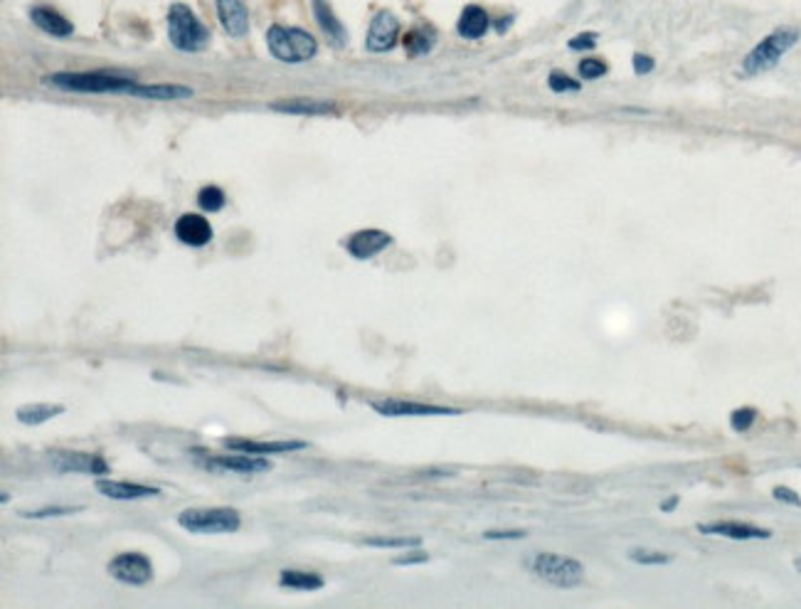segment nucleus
<instances>
[{"instance_id":"2f4dec72","label":"nucleus","mask_w":801,"mask_h":609,"mask_svg":"<svg viewBox=\"0 0 801 609\" xmlns=\"http://www.w3.org/2000/svg\"><path fill=\"white\" fill-rule=\"evenodd\" d=\"M577 72H580V77H582V80H599V77H605V74H607L609 72V67H607V62H605V59H599V58H587V59H582V62H580V67H577Z\"/></svg>"},{"instance_id":"c9c22d12","label":"nucleus","mask_w":801,"mask_h":609,"mask_svg":"<svg viewBox=\"0 0 801 609\" xmlns=\"http://www.w3.org/2000/svg\"><path fill=\"white\" fill-rule=\"evenodd\" d=\"M631 65H634V74H639V77L649 74V72H653V67H656V62H653L651 55H643V52H636V55L631 58Z\"/></svg>"},{"instance_id":"7ed1b4c3","label":"nucleus","mask_w":801,"mask_h":609,"mask_svg":"<svg viewBox=\"0 0 801 609\" xmlns=\"http://www.w3.org/2000/svg\"><path fill=\"white\" fill-rule=\"evenodd\" d=\"M797 42H799V33H797V30H791V27H779L774 33H769L767 37H762V40L747 52V58L743 59V72L747 77L765 74L769 69L777 67L779 59L784 58Z\"/></svg>"},{"instance_id":"72a5a7b5","label":"nucleus","mask_w":801,"mask_h":609,"mask_svg":"<svg viewBox=\"0 0 801 609\" xmlns=\"http://www.w3.org/2000/svg\"><path fill=\"white\" fill-rule=\"evenodd\" d=\"M772 496H774V501H779V504H787V506L797 508L801 506V496L797 494L794 489H789V486H774V489H772Z\"/></svg>"},{"instance_id":"1a4fd4ad","label":"nucleus","mask_w":801,"mask_h":609,"mask_svg":"<svg viewBox=\"0 0 801 609\" xmlns=\"http://www.w3.org/2000/svg\"><path fill=\"white\" fill-rule=\"evenodd\" d=\"M370 407L382 417H457V414H464V410H458V407L412 403V400H400V397L375 400V403H370Z\"/></svg>"},{"instance_id":"58836bf2","label":"nucleus","mask_w":801,"mask_h":609,"mask_svg":"<svg viewBox=\"0 0 801 609\" xmlns=\"http://www.w3.org/2000/svg\"><path fill=\"white\" fill-rule=\"evenodd\" d=\"M511 23H513V18H511V15H505V18H498V23H496V30H498V35H504L505 30L511 27Z\"/></svg>"},{"instance_id":"a878e982","label":"nucleus","mask_w":801,"mask_h":609,"mask_svg":"<svg viewBox=\"0 0 801 609\" xmlns=\"http://www.w3.org/2000/svg\"><path fill=\"white\" fill-rule=\"evenodd\" d=\"M225 203H227V197H225V193L220 190L218 185H205L197 193V205L203 207L205 212H220L225 207Z\"/></svg>"},{"instance_id":"c85d7f7f","label":"nucleus","mask_w":801,"mask_h":609,"mask_svg":"<svg viewBox=\"0 0 801 609\" xmlns=\"http://www.w3.org/2000/svg\"><path fill=\"white\" fill-rule=\"evenodd\" d=\"M755 420H757L755 407H740V410H735V412L730 414V427H733L737 435H744V432L752 429Z\"/></svg>"},{"instance_id":"2eb2a0df","label":"nucleus","mask_w":801,"mask_h":609,"mask_svg":"<svg viewBox=\"0 0 801 609\" xmlns=\"http://www.w3.org/2000/svg\"><path fill=\"white\" fill-rule=\"evenodd\" d=\"M222 444L232 451H244V454H259V457H266V454H289V451H301L306 449V442H254V439H242V437H225Z\"/></svg>"},{"instance_id":"473e14b6","label":"nucleus","mask_w":801,"mask_h":609,"mask_svg":"<svg viewBox=\"0 0 801 609\" xmlns=\"http://www.w3.org/2000/svg\"><path fill=\"white\" fill-rule=\"evenodd\" d=\"M597 33H580L574 35L573 40L567 42V47L573 50V52H587V50H595L597 47Z\"/></svg>"},{"instance_id":"9d476101","label":"nucleus","mask_w":801,"mask_h":609,"mask_svg":"<svg viewBox=\"0 0 801 609\" xmlns=\"http://www.w3.org/2000/svg\"><path fill=\"white\" fill-rule=\"evenodd\" d=\"M397 37H400L397 15L389 11H378L370 20V27H367L366 47L375 55H382V52H389L392 47L397 45Z\"/></svg>"},{"instance_id":"f704fd0d","label":"nucleus","mask_w":801,"mask_h":609,"mask_svg":"<svg viewBox=\"0 0 801 609\" xmlns=\"http://www.w3.org/2000/svg\"><path fill=\"white\" fill-rule=\"evenodd\" d=\"M526 530H486L483 538L486 541H520L526 538Z\"/></svg>"},{"instance_id":"bb28decb","label":"nucleus","mask_w":801,"mask_h":609,"mask_svg":"<svg viewBox=\"0 0 801 609\" xmlns=\"http://www.w3.org/2000/svg\"><path fill=\"white\" fill-rule=\"evenodd\" d=\"M629 560L636 565H668L674 560V555L659 551H643V548H634L629 551Z\"/></svg>"},{"instance_id":"f3484780","label":"nucleus","mask_w":801,"mask_h":609,"mask_svg":"<svg viewBox=\"0 0 801 609\" xmlns=\"http://www.w3.org/2000/svg\"><path fill=\"white\" fill-rule=\"evenodd\" d=\"M96 491L114 501H138V498H153L160 494L156 486H143V483L116 482V479H96Z\"/></svg>"},{"instance_id":"dca6fc26","label":"nucleus","mask_w":801,"mask_h":609,"mask_svg":"<svg viewBox=\"0 0 801 609\" xmlns=\"http://www.w3.org/2000/svg\"><path fill=\"white\" fill-rule=\"evenodd\" d=\"M218 18L229 37H244L250 33V11L244 0H218Z\"/></svg>"},{"instance_id":"b1692460","label":"nucleus","mask_w":801,"mask_h":609,"mask_svg":"<svg viewBox=\"0 0 801 609\" xmlns=\"http://www.w3.org/2000/svg\"><path fill=\"white\" fill-rule=\"evenodd\" d=\"M402 42H404L407 58H422V55H429L436 42L435 27H429V25H417V27H412L410 33L404 35Z\"/></svg>"},{"instance_id":"423d86ee","label":"nucleus","mask_w":801,"mask_h":609,"mask_svg":"<svg viewBox=\"0 0 801 609\" xmlns=\"http://www.w3.org/2000/svg\"><path fill=\"white\" fill-rule=\"evenodd\" d=\"M530 570L545 580L548 585L570 590L577 587L584 580V565L567 555H558V552H538L530 558Z\"/></svg>"},{"instance_id":"4be33fe9","label":"nucleus","mask_w":801,"mask_h":609,"mask_svg":"<svg viewBox=\"0 0 801 609\" xmlns=\"http://www.w3.org/2000/svg\"><path fill=\"white\" fill-rule=\"evenodd\" d=\"M30 18L33 23L42 30L45 35H52V37H69L74 33V27L69 23L65 15H59L58 11L47 8V5H37L30 11Z\"/></svg>"},{"instance_id":"6e6552de","label":"nucleus","mask_w":801,"mask_h":609,"mask_svg":"<svg viewBox=\"0 0 801 609\" xmlns=\"http://www.w3.org/2000/svg\"><path fill=\"white\" fill-rule=\"evenodd\" d=\"M50 461L59 474H89V476H102L109 474V464L102 454L92 451H72V449H52Z\"/></svg>"},{"instance_id":"393cba45","label":"nucleus","mask_w":801,"mask_h":609,"mask_svg":"<svg viewBox=\"0 0 801 609\" xmlns=\"http://www.w3.org/2000/svg\"><path fill=\"white\" fill-rule=\"evenodd\" d=\"M65 412V407L62 405H47V403H35V405H23V407H18V422L20 425H27V427H37V425H45L50 422L52 417H58V414Z\"/></svg>"},{"instance_id":"ea45409f","label":"nucleus","mask_w":801,"mask_h":609,"mask_svg":"<svg viewBox=\"0 0 801 609\" xmlns=\"http://www.w3.org/2000/svg\"><path fill=\"white\" fill-rule=\"evenodd\" d=\"M794 567H797V573H801V555L794 560Z\"/></svg>"},{"instance_id":"f03ea898","label":"nucleus","mask_w":801,"mask_h":609,"mask_svg":"<svg viewBox=\"0 0 801 609\" xmlns=\"http://www.w3.org/2000/svg\"><path fill=\"white\" fill-rule=\"evenodd\" d=\"M266 47L272 58L287 65H304L319 52V42L313 35L301 27H284V25H272L266 30Z\"/></svg>"},{"instance_id":"ddd939ff","label":"nucleus","mask_w":801,"mask_h":609,"mask_svg":"<svg viewBox=\"0 0 801 609\" xmlns=\"http://www.w3.org/2000/svg\"><path fill=\"white\" fill-rule=\"evenodd\" d=\"M389 244H392V237H389L388 232L360 230L348 237V242H345V250L350 252L353 259L366 262V259H373V257L382 252V250H388Z\"/></svg>"},{"instance_id":"7c9ffc66","label":"nucleus","mask_w":801,"mask_h":609,"mask_svg":"<svg viewBox=\"0 0 801 609\" xmlns=\"http://www.w3.org/2000/svg\"><path fill=\"white\" fill-rule=\"evenodd\" d=\"M363 543L370 548H417L422 538H417V536H410V538L407 536L404 538H378L375 536V538H366Z\"/></svg>"},{"instance_id":"f8f14e48","label":"nucleus","mask_w":801,"mask_h":609,"mask_svg":"<svg viewBox=\"0 0 801 609\" xmlns=\"http://www.w3.org/2000/svg\"><path fill=\"white\" fill-rule=\"evenodd\" d=\"M703 536H720V538H730V541H769L772 530L759 528V526H750V523H740V520H715V523H698L696 526Z\"/></svg>"},{"instance_id":"20e7f679","label":"nucleus","mask_w":801,"mask_h":609,"mask_svg":"<svg viewBox=\"0 0 801 609\" xmlns=\"http://www.w3.org/2000/svg\"><path fill=\"white\" fill-rule=\"evenodd\" d=\"M168 40L181 52H203L210 45V30L183 3H173L168 11Z\"/></svg>"},{"instance_id":"9b49d317","label":"nucleus","mask_w":801,"mask_h":609,"mask_svg":"<svg viewBox=\"0 0 801 609\" xmlns=\"http://www.w3.org/2000/svg\"><path fill=\"white\" fill-rule=\"evenodd\" d=\"M203 466L212 469V472H232V474H264L272 469V461L264 459L259 454H220V457H210L203 461Z\"/></svg>"},{"instance_id":"6ab92c4d","label":"nucleus","mask_w":801,"mask_h":609,"mask_svg":"<svg viewBox=\"0 0 801 609\" xmlns=\"http://www.w3.org/2000/svg\"><path fill=\"white\" fill-rule=\"evenodd\" d=\"M313 5V15H316V23L323 30V35L328 37V42L333 47H343L348 42V33H345L343 23L335 18V12L328 5V0H311Z\"/></svg>"},{"instance_id":"c756f323","label":"nucleus","mask_w":801,"mask_h":609,"mask_svg":"<svg viewBox=\"0 0 801 609\" xmlns=\"http://www.w3.org/2000/svg\"><path fill=\"white\" fill-rule=\"evenodd\" d=\"M84 511L81 506H45L40 511H23L20 516L33 518V520H42V518H59V516H72V513H80Z\"/></svg>"},{"instance_id":"a211bd4d","label":"nucleus","mask_w":801,"mask_h":609,"mask_svg":"<svg viewBox=\"0 0 801 609\" xmlns=\"http://www.w3.org/2000/svg\"><path fill=\"white\" fill-rule=\"evenodd\" d=\"M128 94L134 99H149V102H178V99H190L193 89L183 84H134Z\"/></svg>"},{"instance_id":"39448f33","label":"nucleus","mask_w":801,"mask_h":609,"mask_svg":"<svg viewBox=\"0 0 801 609\" xmlns=\"http://www.w3.org/2000/svg\"><path fill=\"white\" fill-rule=\"evenodd\" d=\"M178 526L195 536H220V533H235L240 530V511L225 506L215 508H185L178 516Z\"/></svg>"},{"instance_id":"4c0bfd02","label":"nucleus","mask_w":801,"mask_h":609,"mask_svg":"<svg viewBox=\"0 0 801 609\" xmlns=\"http://www.w3.org/2000/svg\"><path fill=\"white\" fill-rule=\"evenodd\" d=\"M678 506V496H671V498H666V501H661V511H664V513H671V511H674V508Z\"/></svg>"},{"instance_id":"e433bc0d","label":"nucleus","mask_w":801,"mask_h":609,"mask_svg":"<svg viewBox=\"0 0 801 609\" xmlns=\"http://www.w3.org/2000/svg\"><path fill=\"white\" fill-rule=\"evenodd\" d=\"M427 560H429V555H427V552L412 551V552H407V555H397V558L392 560V565H422V563H427Z\"/></svg>"},{"instance_id":"5701e85b","label":"nucleus","mask_w":801,"mask_h":609,"mask_svg":"<svg viewBox=\"0 0 801 609\" xmlns=\"http://www.w3.org/2000/svg\"><path fill=\"white\" fill-rule=\"evenodd\" d=\"M323 585H326V580L311 570H281L279 573V587H284V590L316 592V590H323Z\"/></svg>"},{"instance_id":"412c9836","label":"nucleus","mask_w":801,"mask_h":609,"mask_svg":"<svg viewBox=\"0 0 801 609\" xmlns=\"http://www.w3.org/2000/svg\"><path fill=\"white\" fill-rule=\"evenodd\" d=\"M489 27H491V18L481 5H466L458 15L457 33L464 40H481L483 35L489 33Z\"/></svg>"},{"instance_id":"aec40b11","label":"nucleus","mask_w":801,"mask_h":609,"mask_svg":"<svg viewBox=\"0 0 801 609\" xmlns=\"http://www.w3.org/2000/svg\"><path fill=\"white\" fill-rule=\"evenodd\" d=\"M272 112H281V114H294V116H328L335 114V104L328 102V99H306V96H298V99H289V102H274L272 104Z\"/></svg>"},{"instance_id":"cd10ccee","label":"nucleus","mask_w":801,"mask_h":609,"mask_svg":"<svg viewBox=\"0 0 801 609\" xmlns=\"http://www.w3.org/2000/svg\"><path fill=\"white\" fill-rule=\"evenodd\" d=\"M548 87L552 89L555 94H567V92H580V81L573 80L570 74H565L560 69H555V72H550L548 77Z\"/></svg>"},{"instance_id":"0eeeda50","label":"nucleus","mask_w":801,"mask_h":609,"mask_svg":"<svg viewBox=\"0 0 801 609\" xmlns=\"http://www.w3.org/2000/svg\"><path fill=\"white\" fill-rule=\"evenodd\" d=\"M106 570H109V575L119 582H124V585L143 587L153 580V565H150L149 555L136 551L119 552L114 560L106 565Z\"/></svg>"},{"instance_id":"4468645a","label":"nucleus","mask_w":801,"mask_h":609,"mask_svg":"<svg viewBox=\"0 0 801 609\" xmlns=\"http://www.w3.org/2000/svg\"><path fill=\"white\" fill-rule=\"evenodd\" d=\"M212 225L210 220L197 215V212H185L175 222V237L188 244V247H205L212 240Z\"/></svg>"},{"instance_id":"f257e3e1","label":"nucleus","mask_w":801,"mask_h":609,"mask_svg":"<svg viewBox=\"0 0 801 609\" xmlns=\"http://www.w3.org/2000/svg\"><path fill=\"white\" fill-rule=\"evenodd\" d=\"M47 87H58L62 92L81 94H128L136 80L116 77L109 72H55L45 77Z\"/></svg>"}]
</instances>
